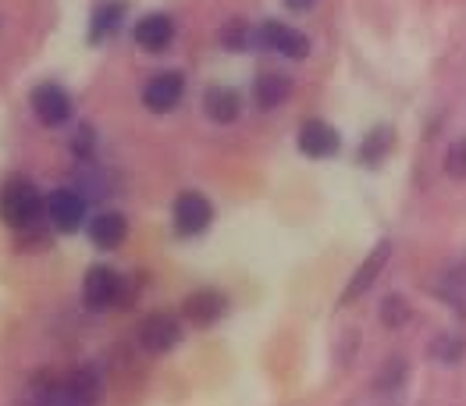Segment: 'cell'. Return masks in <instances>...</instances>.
<instances>
[{"label": "cell", "instance_id": "6da1fadb", "mask_svg": "<svg viewBox=\"0 0 466 406\" xmlns=\"http://www.w3.org/2000/svg\"><path fill=\"white\" fill-rule=\"evenodd\" d=\"M43 210H46V200L39 197V189L29 178H11L0 189V218L11 228H33Z\"/></svg>", "mask_w": 466, "mask_h": 406}, {"label": "cell", "instance_id": "7a4b0ae2", "mask_svg": "<svg viewBox=\"0 0 466 406\" xmlns=\"http://www.w3.org/2000/svg\"><path fill=\"white\" fill-rule=\"evenodd\" d=\"M257 43H260L264 50L281 54V57H292V61H299V57L310 54V40H307L299 29L281 25V22H264V25L257 29Z\"/></svg>", "mask_w": 466, "mask_h": 406}, {"label": "cell", "instance_id": "3957f363", "mask_svg": "<svg viewBox=\"0 0 466 406\" xmlns=\"http://www.w3.org/2000/svg\"><path fill=\"white\" fill-rule=\"evenodd\" d=\"M82 299L89 310H107L121 299V279L111 268H89L86 285H82Z\"/></svg>", "mask_w": 466, "mask_h": 406}, {"label": "cell", "instance_id": "277c9868", "mask_svg": "<svg viewBox=\"0 0 466 406\" xmlns=\"http://www.w3.org/2000/svg\"><path fill=\"white\" fill-rule=\"evenodd\" d=\"M214 221V207L203 193H182L175 200V228L182 236H199Z\"/></svg>", "mask_w": 466, "mask_h": 406}, {"label": "cell", "instance_id": "5b68a950", "mask_svg": "<svg viewBox=\"0 0 466 406\" xmlns=\"http://www.w3.org/2000/svg\"><path fill=\"white\" fill-rule=\"evenodd\" d=\"M46 214L61 232H76L78 225L86 221V197L76 189H54L46 197Z\"/></svg>", "mask_w": 466, "mask_h": 406}, {"label": "cell", "instance_id": "8992f818", "mask_svg": "<svg viewBox=\"0 0 466 406\" xmlns=\"http://www.w3.org/2000/svg\"><path fill=\"white\" fill-rule=\"evenodd\" d=\"M33 111H36V118L43 125H65L68 115H72V96L61 86L43 82V86L33 89Z\"/></svg>", "mask_w": 466, "mask_h": 406}, {"label": "cell", "instance_id": "52a82bcc", "mask_svg": "<svg viewBox=\"0 0 466 406\" xmlns=\"http://www.w3.org/2000/svg\"><path fill=\"white\" fill-rule=\"evenodd\" d=\"M178 321L171 318V314H150L143 325H139V342H143V350L147 353H167V350H175V342H178Z\"/></svg>", "mask_w": 466, "mask_h": 406}, {"label": "cell", "instance_id": "ba28073f", "mask_svg": "<svg viewBox=\"0 0 466 406\" xmlns=\"http://www.w3.org/2000/svg\"><path fill=\"white\" fill-rule=\"evenodd\" d=\"M182 89H186V82L178 72H160L154 79L147 82V89H143V104L157 111V115H164V111H171V107H178V100H182Z\"/></svg>", "mask_w": 466, "mask_h": 406}, {"label": "cell", "instance_id": "9c48e42d", "mask_svg": "<svg viewBox=\"0 0 466 406\" xmlns=\"http://www.w3.org/2000/svg\"><path fill=\"white\" fill-rule=\"evenodd\" d=\"M182 314L193 328H210L221 314H225V296L214 289H196L193 296H186Z\"/></svg>", "mask_w": 466, "mask_h": 406}, {"label": "cell", "instance_id": "30bf717a", "mask_svg": "<svg viewBox=\"0 0 466 406\" xmlns=\"http://www.w3.org/2000/svg\"><path fill=\"white\" fill-rule=\"evenodd\" d=\"M132 36L136 43L143 46V50H150V54H160V50H167L171 40H175V22L167 18V15H147V18H139L136 22V29H132Z\"/></svg>", "mask_w": 466, "mask_h": 406}, {"label": "cell", "instance_id": "8fae6325", "mask_svg": "<svg viewBox=\"0 0 466 406\" xmlns=\"http://www.w3.org/2000/svg\"><path fill=\"white\" fill-rule=\"evenodd\" d=\"M299 150L307 157H331V154H339V132L328 122L310 118V122H303V128H299Z\"/></svg>", "mask_w": 466, "mask_h": 406}, {"label": "cell", "instance_id": "7c38bea8", "mask_svg": "<svg viewBox=\"0 0 466 406\" xmlns=\"http://www.w3.org/2000/svg\"><path fill=\"white\" fill-rule=\"evenodd\" d=\"M389 253H391L389 243H378V246H374V253H370V257L363 260V268H360V271L352 275L350 289L342 292V307H350L352 299H360V296H363V292H367V289L374 285V279H378V275L385 271V260H389Z\"/></svg>", "mask_w": 466, "mask_h": 406}, {"label": "cell", "instance_id": "4fadbf2b", "mask_svg": "<svg viewBox=\"0 0 466 406\" xmlns=\"http://www.w3.org/2000/svg\"><path fill=\"white\" fill-rule=\"evenodd\" d=\"M96 396H100V378L93 367H82L65 381V406H96Z\"/></svg>", "mask_w": 466, "mask_h": 406}, {"label": "cell", "instance_id": "5bb4252c", "mask_svg": "<svg viewBox=\"0 0 466 406\" xmlns=\"http://www.w3.org/2000/svg\"><path fill=\"white\" fill-rule=\"evenodd\" d=\"M89 236H93V243L100 246V249H117V246L125 243V236H128V225H125V218H121V214L111 210V214L93 218Z\"/></svg>", "mask_w": 466, "mask_h": 406}, {"label": "cell", "instance_id": "9a60e30c", "mask_svg": "<svg viewBox=\"0 0 466 406\" xmlns=\"http://www.w3.org/2000/svg\"><path fill=\"white\" fill-rule=\"evenodd\" d=\"M289 93H292V79L289 76H278V72H264L260 79H257V104L260 107H278V104H285L289 100Z\"/></svg>", "mask_w": 466, "mask_h": 406}, {"label": "cell", "instance_id": "2e32d148", "mask_svg": "<svg viewBox=\"0 0 466 406\" xmlns=\"http://www.w3.org/2000/svg\"><path fill=\"white\" fill-rule=\"evenodd\" d=\"M203 107H207V115H210L214 122L228 125V122H235V118H238V93L225 89V86H214V89H207Z\"/></svg>", "mask_w": 466, "mask_h": 406}, {"label": "cell", "instance_id": "e0dca14e", "mask_svg": "<svg viewBox=\"0 0 466 406\" xmlns=\"http://www.w3.org/2000/svg\"><path fill=\"white\" fill-rule=\"evenodd\" d=\"M121 15H125L121 4H100L93 11V43H100L104 36H115L117 25H121Z\"/></svg>", "mask_w": 466, "mask_h": 406}, {"label": "cell", "instance_id": "ac0fdd59", "mask_svg": "<svg viewBox=\"0 0 466 406\" xmlns=\"http://www.w3.org/2000/svg\"><path fill=\"white\" fill-rule=\"evenodd\" d=\"M445 171H449L452 178H466V136L449 147V154H445Z\"/></svg>", "mask_w": 466, "mask_h": 406}, {"label": "cell", "instance_id": "d6986e66", "mask_svg": "<svg viewBox=\"0 0 466 406\" xmlns=\"http://www.w3.org/2000/svg\"><path fill=\"white\" fill-rule=\"evenodd\" d=\"M389 143H391V136L389 132H385V128H378V132H374V139H370V147H363V150H360V157H363V161H381V154H385V150H389Z\"/></svg>", "mask_w": 466, "mask_h": 406}, {"label": "cell", "instance_id": "ffe728a7", "mask_svg": "<svg viewBox=\"0 0 466 406\" xmlns=\"http://www.w3.org/2000/svg\"><path fill=\"white\" fill-rule=\"evenodd\" d=\"M402 318H406V303H402L399 296H395V299L389 296V299H385V321H389V325H399Z\"/></svg>", "mask_w": 466, "mask_h": 406}, {"label": "cell", "instance_id": "44dd1931", "mask_svg": "<svg viewBox=\"0 0 466 406\" xmlns=\"http://www.w3.org/2000/svg\"><path fill=\"white\" fill-rule=\"evenodd\" d=\"M285 4H289L292 11H310V7L317 4V0H285Z\"/></svg>", "mask_w": 466, "mask_h": 406}]
</instances>
